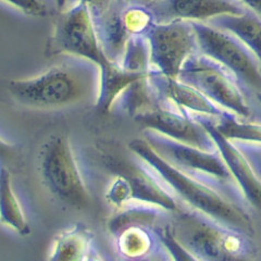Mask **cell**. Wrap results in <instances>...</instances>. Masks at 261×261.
Returning a JSON list of instances; mask_svg holds the SVG:
<instances>
[{
    "mask_svg": "<svg viewBox=\"0 0 261 261\" xmlns=\"http://www.w3.org/2000/svg\"><path fill=\"white\" fill-rule=\"evenodd\" d=\"M46 53L54 57H76L92 61L99 68L112 62L103 51L91 8L79 0L59 12Z\"/></svg>",
    "mask_w": 261,
    "mask_h": 261,
    "instance_id": "52a82bcc",
    "label": "cell"
},
{
    "mask_svg": "<svg viewBox=\"0 0 261 261\" xmlns=\"http://www.w3.org/2000/svg\"><path fill=\"white\" fill-rule=\"evenodd\" d=\"M151 73L149 75L136 80L132 84L128 85L118 97L112 109L118 108L134 119L138 114L158 106L161 102V97L156 87L151 83Z\"/></svg>",
    "mask_w": 261,
    "mask_h": 261,
    "instance_id": "7402d4cb",
    "label": "cell"
},
{
    "mask_svg": "<svg viewBox=\"0 0 261 261\" xmlns=\"http://www.w3.org/2000/svg\"><path fill=\"white\" fill-rule=\"evenodd\" d=\"M146 37L149 43L151 68L169 77L178 79L187 59L199 53L191 21L154 23Z\"/></svg>",
    "mask_w": 261,
    "mask_h": 261,
    "instance_id": "30bf717a",
    "label": "cell"
},
{
    "mask_svg": "<svg viewBox=\"0 0 261 261\" xmlns=\"http://www.w3.org/2000/svg\"><path fill=\"white\" fill-rule=\"evenodd\" d=\"M143 138L177 170L211 186L234 202L250 208L239 183L218 149L203 150L175 141L153 129H144Z\"/></svg>",
    "mask_w": 261,
    "mask_h": 261,
    "instance_id": "277c9868",
    "label": "cell"
},
{
    "mask_svg": "<svg viewBox=\"0 0 261 261\" xmlns=\"http://www.w3.org/2000/svg\"><path fill=\"white\" fill-rule=\"evenodd\" d=\"M207 23L239 37L254 53L261 69V18L247 11L241 15L225 14L216 16L207 21Z\"/></svg>",
    "mask_w": 261,
    "mask_h": 261,
    "instance_id": "ffe728a7",
    "label": "cell"
},
{
    "mask_svg": "<svg viewBox=\"0 0 261 261\" xmlns=\"http://www.w3.org/2000/svg\"><path fill=\"white\" fill-rule=\"evenodd\" d=\"M170 224L175 239L195 260H246L257 254L251 236L191 207L172 212Z\"/></svg>",
    "mask_w": 261,
    "mask_h": 261,
    "instance_id": "3957f363",
    "label": "cell"
},
{
    "mask_svg": "<svg viewBox=\"0 0 261 261\" xmlns=\"http://www.w3.org/2000/svg\"><path fill=\"white\" fill-rule=\"evenodd\" d=\"M127 148L157 170L184 206L199 210L228 227L254 238L255 222L248 207L234 202L211 186L177 170L158 154L143 137L129 142Z\"/></svg>",
    "mask_w": 261,
    "mask_h": 261,
    "instance_id": "7a4b0ae2",
    "label": "cell"
},
{
    "mask_svg": "<svg viewBox=\"0 0 261 261\" xmlns=\"http://www.w3.org/2000/svg\"><path fill=\"white\" fill-rule=\"evenodd\" d=\"M98 154L102 167L110 174H119L126 179L132 200L157 205L171 214L184 206L157 170L128 148L122 152L114 144H101Z\"/></svg>",
    "mask_w": 261,
    "mask_h": 261,
    "instance_id": "8992f818",
    "label": "cell"
},
{
    "mask_svg": "<svg viewBox=\"0 0 261 261\" xmlns=\"http://www.w3.org/2000/svg\"><path fill=\"white\" fill-rule=\"evenodd\" d=\"M149 8L157 23L173 20L207 22L220 15L247 12L234 0H159Z\"/></svg>",
    "mask_w": 261,
    "mask_h": 261,
    "instance_id": "4fadbf2b",
    "label": "cell"
},
{
    "mask_svg": "<svg viewBox=\"0 0 261 261\" xmlns=\"http://www.w3.org/2000/svg\"><path fill=\"white\" fill-rule=\"evenodd\" d=\"M101 259L95 247L94 234L81 223H75L57 234L47 252L50 261H88Z\"/></svg>",
    "mask_w": 261,
    "mask_h": 261,
    "instance_id": "9a60e30c",
    "label": "cell"
},
{
    "mask_svg": "<svg viewBox=\"0 0 261 261\" xmlns=\"http://www.w3.org/2000/svg\"><path fill=\"white\" fill-rule=\"evenodd\" d=\"M247 11H250L261 18V0H238Z\"/></svg>",
    "mask_w": 261,
    "mask_h": 261,
    "instance_id": "f546056e",
    "label": "cell"
},
{
    "mask_svg": "<svg viewBox=\"0 0 261 261\" xmlns=\"http://www.w3.org/2000/svg\"><path fill=\"white\" fill-rule=\"evenodd\" d=\"M143 129H153L175 141L203 150H217V145L209 130L192 114L177 109L163 100L156 107L134 118Z\"/></svg>",
    "mask_w": 261,
    "mask_h": 261,
    "instance_id": "8fae6325",
    "label": "cell"
},
{
    "mask_svg": "<svg viewBox=\"0 0 261 261\" xmlns=\"http://www.w3.org/2000/svg\"><path fill=\"white\" fill-rule=\"evenodd\" d=\"M68 2H69V0H55L57 10H58L59 12H61V11H63L64 9H67Z\"/></svg>",
    "mask_w": 261,
    "mask_h": 261,
    "instance_id": "1f68e13d",
    "label": "cell"
},
{
    "mask_svg": "<svg viewBox=\"0 0 261 261\" xmlns=\"http://www.w3.org/2000/svg\"><path fill=\"white\" fill-rule=\"evenodd\" d=\"M79 2L89 6L93 14H98L108 9L111 5L116 3V0H79Z\"/></svg>",
    "mask_w": 261,
    "mask_h": 261,
    "instance_id": "f1b7e54d",
    "label": "cell"
},
{
    "mask_svg": "<svg viewBox=\"0 0 261 261\" xmlns=\"http://www.w3.org/2000/svg\"><path fill=\"white\" fill-rule=\"evenodd\" d=\"M39 176L46 190L69 207L85 209L91 194L70 138L53 134L38 152Z\"/></svg>",
    "mask_w": 261,
    "mask_h": 261,
    "instance_id": "5b68a950",
    "label": "cell"
},
{
    "mask_svg": "<svg viewBox=\"0 0 261 261\" xmlns=\"http://www.w3.org/2000/svg\"><path fill=\"white\" fill-rule=\"evenodd\" d=\"M3 2L33 18H44L48 14V7L45 0H3Z\"/></svg>",
    "mask_w": 261,
    "mask_h": 261,
    "instance_id": "4316f807",
    "label": "cell"
},
{
    "mask_svg": "<svg viewBox=\"0 0 261 261\" xmlns=\"http://www.w3.org/2000/svg\"><path fill=\"white\" fill-rule=\"evenodd\" d=\"M116 209L107 222V230L113 238L126 227L141 225L153 228L167 223L171 218L168 210L140 200H130Z\"/></svg>",
    "mask_w": 261,
    "mask_h": 261,
    "instance_id": "2e32d148",
    "label": "cell"
},
{
    "mask_svg": "<svg viewBox=\"0 0 261 261\" xmlns=\"http://www.w3.org/2000/svg\"><path fill=\"white\" fill-rule=\"evenodd\" d=\"M150 81L163 100L186 113L202 114L219 120L228 112L210 100L199 89L179 79L166 76L153 69Z\"/></svg>",
    "mask_w": 261,
    "mask_h": 261,
    "instance_id": "5bb4252c",
    "label": "cell"
},
{
    "mask_svg": "<svg viewBox=\"0 0 261 261\" xmlns=\"http://www.w3.org/2000/svg\"><path fill=\"white\" fill-rule=\"evenodd\" d=\"M216 128L231 141L261 144V123L248 122L231 112L216 121Z\"/></svg>",
    "mask_w": 261,
    "mask_h": 261,
    "instance_id": "603a6c76",
    "label": "cell"
},
{
    "mask_svg": "<svg viewBox=\"0 0 261 261\" xmlns=\"http://www.w3.org/2000/svg\"><path fill=\"white\" fill-rule=\"evenodd\" d=\"M34 76L8 82L12 99L28 109L57 111L97 101L100 68L96 63L71 56Z\"/></svg>",
    "mask_w": 261,
    "mask_h": 261,
    "instance_id": "6da1fadb",
    "label": "cell"
},
{
    "mask_svg": "<svg viewBox=\"0 0 261 261\" xmlns=\"http://www.w3.org/2000/svg\"><path fill=\"white\" fill-rule=\"evenodd\" d=\"M112 178L106 189V199L109 203L118 208L132 200L129 185L126 179L119 174H111Z\"/></svg>",
    "mask_w": 261,
    "mask_h": 261,
    "instance_id": "484cf974",
    "label": "cell"
},
{
    "mask_svg": "<svg viewBox=\"0 0 261 261\" xmlns=\"http://www.w3.org/2000/svg\"><path fill=\"white\" fill-rule=\"evenodd\" d=\"M0 190H2V202H0V217L2 223L21 236L31 234V225L22 202L16 194L10 171L6 167L2 168L0 175Z\"/></svg>",
    "mask_w": 261,
    "mask_h": 261,
    "instance_id": "44dd1931",
    "label": "cell"
},
{
    "mask_svg": "<svg viewBox=\"0 0 261 261\" xmlns=\"http://www.w3.org/2000/svg\"><path fill=\"white\" fill-rule=\"evenodd\" d=\"M122 21L129 36L147 35L154 23H157L150 8L138 4L123 6Z\"/></svg>",
    "mask_w": 261,
    "mask_h": 261,
    "instance_id": "d4e9b609",
    "label": "cell"
},
{
    "mask_svg": "<svg viewBox=\"0 0 261 261\" xmlns=\"http://www.w3.org/2000/svg\"><path fill=\"white\" fill-rule=\"evenodd\" d=\"M192 116L199 121L214 137L218 150L222 154L227 168L239 183L250 207H255L261 211V179L257 176L245 154L231 140L223 136L216 128V121L218 119L202 114H192Z\"/></svg>",
    "mask_w": 261,
    "mask_h": 261,
    "instance_id": "7c38bea8",
    "label": "cell"
},
{
    "mask_svg": "<svg viewBox=\"0 0 261 261\" xmlns=\"http://www.w3.org/2000/svg\"><path fill=\"white\" fill-rule=\"evenodd\" d=\"M150 72L136 73L124 70L118 63L100 68V87L95 107L102 113L110 112L114 102L124 89L138 79L149 75Z\"/></svg>",
    "mask_w": 261,
    "mask_h": 261,
    "instance_id": "d6986e66",
    "label": "cell"
},
{
    "mask_svg": "<svg viewBox=\"0 0 261 261\" xmlns=\"http://www.w3.org/2000/svg\"><path fill=\"white\" fill-rule=\"evenodd\" d=\"M118 64L129 72L147 73L152 70L149 43L146 35L129 37Z\"/></svg>",
    "mask_w": 261,
    "mask_h": 261,
    "instance_id": "cb8c5ba5",
    "label": "cell"
},
{
    "mask_svg": "<svg viewBox=\"0 0 261 261\" xmlns=\"http://www.w3.org/2000/svg\"><path fill=\"white\" fill-rule=\"evenodd\" d=\"M119 254L125 259H165L158 236L153 228L129 226L114 236Z\"/></svg>",
    "mask_w": 261,
    "mask_h": 261,
    "instance_id": "ac0fdd59",
    "label": "cell"
},
{
    "mask_svg": "<svg viewBox=\"0 0 261 261\" xmlns=\"http://www.w3.org/2000/svg\"><path fill=\"white\" fill-rule=\"evenodd\" d=\"M245 154L257 176L261 179V144L232 141Z\"/></svg>",
    "mask_w": 261,
    "mask_h": 261,
    "instance_id": "83f0119b",
    "label": "cell"
},
{
    "mask_svg": "<svg viewBox=\"0 0 261 261\" xmlns=\"http://www.w3.org/2000/svg\"><path fill=\"white\" fill-rule=\"evenodd\" d=\"M122 8L114 3L101 13L93 14L103 51L114 63L119 62L130 37L122 21Z\"/></svg>",
    "mask_w": 261,
    "mask_h": 261,
    "instance_id": "e0dca14e",
    "label": "cell"
},
{
    "mask_svg": "<svg viewBox=\"0 0 261 261\" xmlns=\"http://www.w3.org/2000/svg\"><path fill=\"white\" fill-rule=\"evenodd\" d=\"M178 79L203 94L219 107L241 119L251 117L243 86L224 65L201 53L190 57L179 72Z\"/></svg>",
    "mask_w": 261,
    "mask_h": 261,
    "instance_id": "ba28073f",
    "label": "cell"
},
{
    "mask_svg": "<svg viewBox=\"0 0 261 261\" xmlns=\"http://www.w3.org/2000/svg\"><path fill=\"white\" fill-rule=\"evenodd\" d=\"M130 4H138V5H143V6H147L150 7L153 4H156L159 0H128Z\"/></svg>",
    "mask_w": 261,
    "mask_h": 261,
    "instance_id": "4dcf8cb0",
    "label": "cell"
},
{
    "mask_svg": "<svg viewBox=\"0 0 261 261\" xmlns=\"http://www.w3.org/2000/svg\"><path fill=\"white\" fill-rule=\"evenodd\" d=\"M192 23L199 53L224 65L261 102V69L254 53L230 32L207 22Z\"/></svg>",
    "mask_w": 261,
    "mask_h": 261,
    "instance_id": "9c48e42d",
    "label": "cell"
}]
</instances>
